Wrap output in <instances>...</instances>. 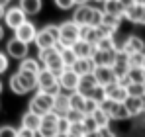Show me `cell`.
<instances>
[{
  "instance_id": "cell-1",
  "label": "cell",
  "mask_w": 145,
  "mask_h": 137,
  "mask_svg": "<svg viewBox=\"0 0 145 137\" xmlns=\"http://www.w3.org/2000/svg\"><path fill=\"white\" fill-rule=\"evenodd\" d=\"M37 90L45 92V94L53 96V98L63 92L61 90V84H59V78L51 70H47V68H41L39 74H37Z\"/></svg>"
},
{
  "instance_id": "cell-2",
  "label": "cell",
  "mask_w": 145,
  "mask_h": 137,
  "mask_svg": "<svg viewBox=\"0 0 145 137\" xmlns=\"http://www.w3.org/2000/svg\"><path fill=\"white\" fill-rule=\"evenodd\" d=\"M59 31H61V35H59V43H57V47H59V49L72 47L76 41H78V39H80V27L72 22V20L63 22L61 25H59Z\"/></svg>"
},
{
  "instance_id": "cell-3",
  "label": "cell",
  "mask_w": 145,
  "mask_h": 137,
  "mask_svg": "<svg viewBox=\"0 0 145 137\" xmlns=\"http://www.w3.org/2000/svg\"><path fill=\"white\" fill-rule=\"evenodd\" d=\"M59 35H61L59 25H45L43 29L37 31V37H35L33 43L37 45L39 51H41V49H49V47H57V43H59Z\"/></svg>"
},
{
  "instance_id": "cell-4",
  "label": "cell",
  "mask_w": 145,
  "mask_h": 137,
  "mask_svg": "<svg viewBox=\"0 0 145 137\" xmlns=\"http://www.w3.org/2000/svg\"><path fill=\"white\" fill-rule=\"evenodd\" d=\"M53 102H55L53 96L37 90L33 94V98L29 100V112H33V114H37V115H45L49 112H53Z\"/></svg>"
},
{
  "instance_id": "cell-5",
  "label": "cell",
  "mask_w": 145,
  "mask_h": 137,
  "mask_svg": "<svg viewBox=\"0 0 145 137\" xmlns=\"http://www.w3.org/2000/svg\"><path fill=\"white\" fill-rule=\"evenodd\" d=\"M59 119L61 115H57L55 112L41 115V127L37 131L39 137H57L59 135Z\"/></svg>"
},
{
  "instance_id": "cell-6",
  "label": "cell",
  "mask_w": 145,
  "mask_h": 137,
  "mask_svg": "<svg viewBox=\"0 0 145 137\" xmlns=\"http://www.w3.org/2000/svg\"><path fill=\"white\" fill-rule=\"evenodd\" d=\"M104 96H106V100L123 104L127 100V86L121 84V82H112V84L104 86Z\"/></svg>"
},
{
  "instance_id": "cell-7",
  "label": "cell",
  "mask_w": 145,
  "mask_h": 137,
  "mask_svg": "<svg viewBox=\"0 0 145 137\" xmlns=\"http://www.w3.org/2000/svg\"><path fill=\"white\" fill-rule=\"evenodd\" d=\"M78 82H80V76L72 70V68H67L61 76H59V84H61V90L69 92V94H72V92L78 90Z\"/></svg>"
},
{
  "instance_id": "cell-8",
  "label": "cell",
  "mask_w": 145,
  "mask_h": 137,
  "mask_svg": "<svg viewBox=\"0 0 145 137\" xmlns=\"http://www.w3.org/2000/svg\"><path fill=\"white\" fill-rule=\"evenodd\" d=\"M100 108H102L106 114L110 115V119H127V117H129L127 110H125V106H123V104H120V102L104 100V102L100 104Z\"/></svg>"
},
{
  "instance_id": "cell-9",
  "label": "cell",
  "mask_w": 145,
  "mask_h": 137,
  "mask_svg": "<svg viewBox=\"0 0 145 137\" xmlns=\"http://www.w3.org/2000/svg\"><path fill=\"white\" fill-rule=\"evenodd\" d=\"M4 22L6 25L10 27V29H18L20 25H24L27 20H25V14L24 10L20 8V6H14V8H10V10H6V14H4Z\"/></svg>"
},
{
  "instance_id": "cell-10",
  "label": "cell",
  "mask_w": 145,
  "mask_h": 137,
  "mask_svg": "<svg viewBox=\"0 0 145 137\" xmlns=\"http://www.w3.org/2000/svg\"><path fill=\"white\" fill-rule=\"evenodd\" d=\"M92 16H94V8L84 4V6H76L74 14H72V22L76 23L78 27H84V25H90L92 22Z\"/></svg>"
},
{
  "instance_id": "cell-11",
  "label": "cell",
  "mask_w": 145,
  "mask_h": 137,
  "mask_svg": "<svg viewBox=\"0 0 145 137\" xmlns=\"http://www.w3.org/2000/svg\"><path fill=\"white\" fill-rule=\"evenodd\" d=\"M27 49H29L27 43L20 41V39H16V37H12V39L6 43V51H8V55L14 57V59H20V61L27 59Z\"/></svg>"
},
{
  "instance_id": "cell-12",
  "label": "cell",
  "mask_w": 145,
  "mask_h": 137,
  "mask_svg": "<svg viewBox=\"0 0 145 137\" xmlns=\"http://www.w3.org/2000/svg\"><path fill=\"white\" fill-rule=\"evenodd\" d=\"M116 53L118 51H100V49H94L92 53V63L94 67H114L116 63Z\"/></svg>"
},
{
  "instance_id": "cell-13",
  "label": "cell",
  "mask_w": 145,
  "mask_h": 137,
  "mask_svg": "<svg viewBox=\"0 0 145 137\" xmlns=\"http://www.w3.org/2000/svg\"><path fill=\"white\" fill-rule=\"evenodd\" d=\"M118 49H121V51L127 53V55H133V53H145V43H143L141 37H137V35H129V37H127Z\"/></svg>"
},
{
  "instance_id": "cell-14",
  "label": "cell",
  "mask_w": 145,
  "mask_h": 137,
  "mask_svg": "<svg viewBox=\"0 0 145 137\" xmlns=\"http://www.w3.org/2000/svg\"><path fill=\"white\" fill-rule=\"evenodd\" d=\"M14 37L29 45V41H35V37H37V29H35V25H33L31 22H25L24 25H20V27L14 31Z\"/></svg>"
},
{
  "instance_id": "cell-15",
  "label": "cell",
  "mask_w": 145,
  "mask_h": 137,
  "mask_svg": "<svg viewBox=\"0 0 145 137\" xmlns=\"http://www.w3.org/2000/svg\"><path fill=\"white\" fill-rule=\"evenodd\" d=\"M104 35H106V33H104L100 27H92V25H84V27H80V39H84V41L92 43L94 47L102 41V37H104Z\"/></svg>"
},
{
  "instance_id": "cell-16",
  "label": "cell",
  "mask_w": 145,
  "mask_h": 137,
  "mask_svg": "<svg viewBox=\"0 0 145 137\" xmlns=\"http://www.w3.org/2000/svg\"><path fill=\"white\" fill-rule=\"evenodd\" d=\"M98 88V82L96 78H94V74H86V76H80V82H78V90L82 96H86V98H92V94L96 92Z\"/></svg>"
},
{
  "instance_id": "cell-17",
  "label": "cell",
  "mask_w": 145,
  "mask_h": 137,
  "mask_svg": "<svg viewBox=\"0 0 145 137\" xmlns=\"http://www.w3.org/2000/svg\"><path fill=\"white\" fill-rule=\"evenodd\" d=\"M92 74H94V78H96L98 86H108V84H112V82H118L110 67H96Z\"/></svg>"
},
{
  "instance_id": "cell-18",
  "label": "cell",
  "mask_w": 145,
  "mask_h": 137,
  "mask_svg": "<svg viewBox=\"0 0 145 137\" xmlns=\"http://www.w3.org/2000/svg\"><path fill=\"white\" fill-rule=\"evenodd\" d=\"M53 112H55L57 115H61V117H65V115L71 112V100H69V94L61 92L59 96H55V102H53Z\"/></svg>"
},
{
  "instance_id": "cell-19",
  "label": "cell",
  "mask_w": 145,
  "mask_h": 137,
  "mask_svg": "<svg viewBox=\"0 0 145 137\" xmlns=\"http://www.w3.org/2000/svg\"><path fill=\"white\" fill-rule=\"evenodd\" d=\"M102 12L108 14V16H114V18H118V20H123V18H125V8L121 6L120 0H106Z\"/></svg>"
},
{
  "instance_id": "cell-20",
  "label": "cell",
  "mask_w": 145,
  "mask_h": 137,
  "mask_svg": "<svg viewBox=\"0 0 145 137\" xmlns=\"http://www.w3.org/2000/svg\"><path fill=\"white\" fill-rule=\"evenodd\" d=\"M94 49H96V47L92 45V43H88V41H84V39H78V41L72 45V51L76 53L78 59H92Z\"/></svg>"
},
{
  "instance_id": "cell-21",
  "label": "cell",
  "mask_w": 145,
  "mask_h": 137,
  "mask_svg": "<svg viewBox=\"0 0 145 137\" xmlns=\"http://www.w3.org/2000/svg\"><path fill=\"white\" fill-rule=\"evenodd\" d=\"M22 127H25V129H31V131H39V127H41V115L33 114V112H25L24 115H22Z\"/></svg>"
},
{
  "instance_id": "cell-22",
  "label": "cell",
  "mask_w": 145,
  "mask_h": 137,
  "mask_svg": "<svg viewBox=\"0 0 145 137\" xmlns=\"http://www.w3.org/2000/svg\"><path fill=\"white\" fill-rule=\"evenodd\" d=\"M125 18L133 23H145V6L143 4H135L129 10H125Z\"/></svg>"
},
{
  "instance_id": "cell-23",
  "label": "cell",
  "mask_w": 145,
  "mask_h": 137,
  "mask_svg": "<svg viewBox=\"0 0 145 137\" xmlns=\"http://www.w3.org/2000/svg\"><path fill=\"white\" fill-rule=\"evenodd\" d=\"M120 22L118 18H114V16H108V14H104V18H102V25H100V29L106 33V35H114L118 29H120Z\"/></svg>"
},
{
  "instance_id": "cell-24",
  "label": "cell",
  "mask_w": 145,
  "mask_h": 137,
  "mask_svg": "<svg viewBox=\"0 0 145 137\" xmlns=\"http://www.w3.org/2000/svg\"><path fill=\"white\" fill-rule=\"evenodd\" d=\"M94 63L92 59H78L74 65H72V70L78 74V76H86V74H92L94 72Z\"/></svg>"
},
{
  "instance_id": "cell-25",
  "label": "cell",
  "mask_w": 145,
  "mask_h": 137,
  "mask_svg": "<svg viewBox=\"0 0 145 137\" xmlns=\"http://www.w3.org/2000/svg\"><path fill=\"white\" fill-rule=\"evenodd\" d=\"M123 106H125V110H127V114H129V117H133V115H139V114H143V106H141V96H139V98L127 96V100L123 102Z\"/></svg>"
},
{
  "instance_id": "cell-26",
  "label": "cell",
  "mask_w": 145,
  "mask_h": 137,
  "mask_svg": "<svg viewBox=\"0 0 145 137\" xmlns=\"http://www.w3.org/2000/svg\"><path fill=\"white\" fill-rule=\"evenodd\" d=\"M127 84H145V68L129 67V72H127Z\"/></svg>"
},
{
  "instance_id": "cell-27",
  "label": "cell",
  "mask_w": 145,
  "mask_h": 137,
  "mask_svg": "<svg viewBox=\"0 0 145 137\" xmlns=\"http://www.w3.org/2000/svg\"><path fill=\"white\" fill-rule=\"evenodd\" d=\"M20 8L25 16H35L41 10V0H20Z\"/></svg>"
},
{
  "instance_id": "cell-28",
  "label": "cell",
  "mask_w": 145,
  "mask_h": 137,
  "mask_svg": "<svg viewBox=\"0 0 145 137\" xmlns=\"http://www.w3.org/2000/svg\"><path fill=\"white\" fill-rule=\"evenodd\" d=\"M18 70H25V72L39 74V70H41V63H39L37 59L27 57V59H24V61H20V68H18Z\"/></svg>"
},
{
  "instance_id": "cell-29",
  "label": "cell",
  "mask_w": 145,
  "mask_h": 137,
  "mask_svg": "<svg viewBox=\"0 0 145 137\" xmlns=\"http://www.w3.org/2000/svg\"><path fill=\"white\" fill-rule=\"evenodd\" d=\"M10 90L14 92V94H20V96L29 92V90H27V86L24 84V80L20 78V74H18V72L10 76Z\"/></svg>"
},
{
  "instance_id": "cell-30",
  "label": "cell",
  "mask_w": 145,
  "mask_h": 137,
  "mask_svg": "<svg viewBox=\"0 0 145 137\" xmlns=\"http://www.w3.org/2000/svg\"><path fill=\"white\" fill-rule=\"evenodd\" d=\"M69 100H71V110H78L84 114V104H86V96H82L80 92H72L69 94Z\"/></svg>"
},
{
  "instance_id": "cell-31",
  "label": "cell",
  "mask_w": 145,
  "mask_h": 137,
  "mask_svg": "<svg viewBox=\"0 0 145 137\" xmlns=\"http://www.w3.org/2000/svg\"><path fill=\"white\" fill-rule=\"evenodd\" d=\"M61 59H63V65H65L67 68H72V65L78 61V57H76V53L72 51V47L61 49Z\"/></svg>"
},
{
  "instance_id": "cell-32",
  "label": "cell",
  "mask_w": 145,
  "mask_h": 137,
  "mask_svg": "<svg viewBox=\"0 0 145 137\" xmlns=\"http://www.w3.org/2000/svg\"><path fill=\"white\" fill-rule=\"evenodd\" d=\"M18 74H20V78L24 80V84L27 86V90L31 92L33 88H37V74H33V72H25V70H18Z\"/></svg>"
},
{
  "instance_id": "cell-33",
  "label": "cell",
  "mask_w": 145,
  "mask_h": 137,
  "mask_svg": "<svg viewBox=\"0 0 145 137\" xmlns=\"http://www.w3.org/2000/svg\"><path fill=\"white\" fill-rule=\"evenodd\" d=\"M92 117H94V121H96L98 129H100V127H108V125H110V115L106 114L102 108H98L96 112L92 114Z\"/></svg>"
},
{
  "instance_id": "cell-34",
  "label": "cell",
  "mask_w": 145,
  "mask_h": 137,
  "mask_svg": "<svg viewBox=\"0 0 145 137\" xmlns=\"http://www.w3.org/2000/svg\"><path fill=\"white\" fill-rule=\"evenodd\" d=\"M96 49H100V51H118V45H116L112 35H104L102 41L96 45Z\"/></svg>"
},
{
  "instance_id": "cell-35",
  "label": "cell",
  "mask_w": 145,
  "mask_h": 137,
  "mask_svg": "<svg viewBox=\"0 0 145 137\" xmlns=\"http://www.w3.org/2000/svg\"><path fill=\"white\" fill-rule=\"evenodd\" d=\"M143 57H145V53H133V55H127V63H129V67H141V68H143Z\"/></svg>"
},
{
  "instance_id": "cell-36",
  "label": "cell",
  "mask_w": 145,
  "mask_h": 137,
  "mask_svg": "<svg viewBox=\"0 0 145 137\" xmlns=\"http://www.w3.org/2000/svg\"><path fill=\"white\" fill-rule=\"evenodd\" d=\"M145 94L143 84H127V96H133V98H139Z\"/></svg>"
},
{
  "instance_id": "cell-37",
  "label": "cell",
  "mask_w": 145,
  "mask_h": 137,
  "mask_svg": "<svg viewBox=\"0 0 145 137\" xmlns=\"http://www.w3.org/2000/svg\"><path fill=\"white\" fill-rule=\"evenodd\" d=\"M69 135H76V137H84V135H86V129H84L82 121H80V123H71Z\"/></svg>"
},
{
  "instance_id": "cell-38",
  "label": "cell",
  "mask_w": 145,
  "mask_h": 137,
  "mask_svg": "<svg viewBox=\"0 0 145 137\" xmlns=\"http://www.w3.org/2000/svg\"><path fill=\"white\" fill-rule=\"evenodd\" d=\"M65 117H67V119H69L71 123H80V121H82V119H84L86 115L82 114V112H78V110H71V112L65 115Z\"/></svg>"
},
{
  "instance_id": "cell-39",
  "label": "cell",
  "mask_w": 145,
  "mask_h": 137,
  "mask_svg": "<svg viewBox=\"0 0 145 137\" xmlns=\"http://www.w3.org/2000/svg\"><path fill=\"white\" fill-rule=\"evenodd\" d=\"M82 125H84L86 133H88V131H98V125H96V121H94L92 115H86V117L82 119Z\"/></svg>"
},
{
  "instance_id": "cell-40",
  "label": "cell",
  "mask_w": 145,
  "mask_h": 137,
  "mask_svg": "<svg viewBox=\"0 0 145 137\" xmlns=\"http://www.w3.org/2000/svg\"><path fill=\"white\" fill-rule=\"evenodd\" d=\"M69 129H71V121L67 117H61L59 119V135H69Z\"/></svg>"
},
{
  "instance_id": "cell-41",
  "label": "cell",
  "mask_w": 145,
  "mask_h": 137,
  "mask_svg": "<svg viewBox=\"0 0 145 137\" xmlns=\"http://www.w3.org/2000/svg\"><path fill=\"white\" fill-rule=\"evenodd\" d=\"M0 137H18V129H14L12 125H2L0 127Z\"/></svg>"
},
{
  "instance_id": "cell-42",
  "label": "cell",
  "mask_w": 145,
  "mask_h": 137,
  "mask_svg": "<svg viewBox=\"0 0 145 137\" xmlns=\"http://www.w3.org/2000/svg\"><path fill=\"white\" fill-rule=\"evenodd\" d=\"M55 4L61 10H71L72 6H74V0H55Z\"/></svg>"
},
{
  "instance_id": "cell-43",
  "label": "cell",
  "mask_w": 145,
  "mask_h": 137,
  "mask_svg": "<svg viewBox=\"0 0 145 137\" xmlns=\"http://www.w3.org/2000/svg\"><path fill=\"white\" fill-rule=\"evenodd\" d=\"M98 135L100 137H116V133H114L112 127L108 125V127H100V129H98Z\"/></svg>"
},
{
  "instance_id": "cell-44",
  "label": "cell",
  "mask_w": 145,
  "mask_h": 137,
  "mask_svg": "<svg viewBox=\"0 0 145 137\" xmlns=\"http://www.w3.org/2000/svg\"><path fill=\"white\" fill-rule=\"evenodd\" d=\"M18 135H20V137H37V133H35V131H31V129L20 127V129H18Z\"/></svg>"
},
{
  "instance_id": "cell-45",
  "label": "cell",
  "mask_w": 145,
  "mask_h": 137,
  "mask_svg": "<svg viewBox=\"0 0 145 137\" xmlns=\"http://www.w3.org/2000/svg\"><path fill=\"white\" fill-rule=\"evenodd\" d=\"M6 68H8V57L4 53H0V74L6 72Z\"/></svg>"
},
{
  "instance_id": "cell-46",
  "label": "cell",
  "mask_w": 145,
  "mask_h": 137,
  "mask_svg": "<svg viewBox=\"0 0 145 137\" xmlns=\"http://www.w3.org/2000/svg\"><path fill=\"white\" fill-rule=\"evenodd\" d=\"M120 2H121V6H123L125 10H129L131 6H135V4H137L135 0H120Z\"/></svg>"
},
{
  "instance_id": "cell-47",
  "label": "cell",
  "mask_w": 145,
  "mask_h": 137,
  "mask_svg": "<svg viewBox=\"0 0 145 137\" xmlns=\"http://www.w3.org/2000/svg\"><path fill=\"white\" fill-rule=\"evenodd\" d=\"M88 2H90V0H74L76 6H84V4H88Z\"/></svg>"
},
{
  "instance_id": "cell-48",
  "label": "cell",
  "mask_w": 145,
  "mask_h": 137,
  "mask_svg": "<svg viewBox=\"0 0 145 137\" xmlns=\"http://www.w3.org/2000/svg\"><path fill=\"white\" fill-rule=\"evenodd\" d=\"M84 137H100V135H98V131H88Z\"/></svg>"
},
{
  "instance_id": "cell-49",
  "label": "cell",
  "mask_w": 145,
  "mask_h": 137,
  "mask_svg": "<svg viewBox=\"0 0 145 137\" xmlns=\"http://www.w3.org/2000/svg\"><path fill=\"white\" fill-rule=\"evenodd\" d=\"M8 2H10V0H0V8H6V6H8Z\"/></svg>"
},
{
  "instance_id": "cell-50",
  "label": "cell",
  "mask_w": 145,
  "mask_h": 137,
  "mask_svg": "<svg viewBox=\"0 0 145 137\" xmlns=\"http://www.w3.org/2000/svg\"><path fill=\"white\" fill-rule=\"evenodd\" d=\"M2 37H4V27L0 25V41H2Z\"/></svg>"
},
{
  "instance_id": "cell-51",
  "label": "cell",
  "mask_w": 145,
  "mask_h": 137,
  "mask_svg": "<svg viewBox=\"0 0 145 137\" xmlns=\"http://www.w3.org/2000/svg\"><path fill=\"white\" fill-rule=\"evenodd\" d=\"M141 106H143V112H145V94L141 96Z\"/></svg>"
},
{
  "instance_id": "cell-52",
  "label": "cell",
  "mask_w": 145,
  "mask_h": 137,
  "mask_svg": "<svg viewBox=\"0 0 145 137\" xmlns=\"http://www.w3.org/2000/svg\"><path fill=\"white\" fill-rule=\"evenodd\" d=\"M4 14H6V12H4V8H0V18H4Z\"/></svg>"
},
{
  "instance_id": "cell-53",
  "label": "cell",
  "mask_w": 145,
  "mask_h": 137,
  "mask_svg": "<svg viewBox=\"0 0 145 137\" xmlns=\"http://www.w3.org/2000/svg\"><path fill=\"white\" fill-rule=\"evenodd\" d=\"M135 2H137V4H143V6H145V0H135Z\"/></svg>"
},
{
  "instance_id": "cell-54",
  "label": "cell",
  "mask_w": 145,
  "mask_h": 137,
  "mask_svg": "<svg viewBox=\"0 0 145 137\" xmlns=\"http://www.w3.org/2000/svg\"><path fill=\"white\" fill-rule=\"evenodd\" d=\"M96 2H102V4H104V2H106V0H96Z\"/></svg>"
},
{
  "instance_id": "cell-55",
  "label": "cell",
  "mask_w": 145,
  "mask_h": 137,
  "mask_svg": "<svg viewBox=\"0 0 145 137\" xmlns=\"http://www.w3.org/2000/svg\"><path fill=\"white\" fill-rule=\"evenodd\" d=\"M57 137H69V135H57Z\"/></svg>"
},
{
  "instance_id": "cell-56",
  "label": "cell",
  "mask_w": 145,
  "mask_h": 137,
  "mask_svg": "<svg viewBox=\"0 0 145 137\" xmlns=\"http://www.w3.org/2000/svg\"><path fill=\"white\" fill-rule=\"evenodd\" d=\"M143 68H145V57H143Z\"/></svg>"
},
{
  "instance_id": "cell-57",
  "label": "cell",
  "mask_w": 145,
  "mask_h": 137,
  "mask_svg": "<svg viewBox=\"0 0 145 137\" xmlns=\"http://www.w3.org/2000/svg\"><path fill=\"white\" fill-rule=\"evenodd\" d=\"M0 92H2V82H0Z\"/></svg>"
},
{
  "instance_id": "cell-58",
  "label": "cell",
  "mask_w": 145,
  "mask_h": 137,
  "mask_svg": "<svg viewBox=\"0 0 145 137\" xmlns=\"http://www.w3.org/2000/svg\"><path fill=\"white\" fill-rule=\"evenodd\" d=\"M69 137H76V135H69Z\"/></svg>"
},
{
  "instance_id": "cell-59",
  "label": "cell",
  "mask_w": 145,
  "mask_h": 137,
  "mask_svg": "<svg viewBox=\"0 0 145 137\" xmlns=\"http://www.w3.org/2000/svg\"><path fill=\"white\" fill-rule=\"evenodd\" d=\"M143 88H145V84H143Z\"/></svg>"
},
{
  "instance_id": "cell-60",
  "label": "cell",
  "mask_w": 145,
  "mask_h": 137,
  "mask_svg": "<svg viewBox=\"0 0 145 137\" xmlns=\"http://www.w3.org/2000/svg\"><path fill=\"white\" fill-rule=\"evenodd\" d=\"M18 137H20V135H18Z\"/></svg>"
}]
</instances>
